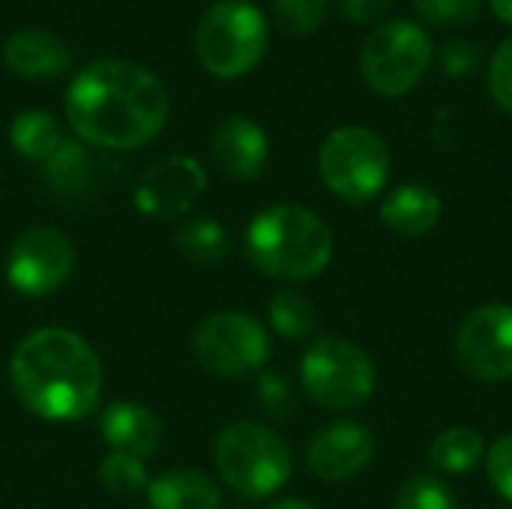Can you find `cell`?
Here are the masks:
<instances>
[{
    "instance_id": "6da1fadb",
    "label": "cell",
    "mask_w": 512,
    "mask_h": 509,
    "mask_svg": "<svg viewBox=\"0 0 512 509\" xmlns=\"http://www.w3.org/2000/svg\"><path fill=\"white\" fill-rule=\"evenodd\" d=\"M72 132L102 150H138L168 123L165 84L141 63L102 57L75 72L63 96Z\"/></svg>"
},
{
    "instance_id": "7a4b0ae2",
    "label": "cell",
    "mask_w": 512,
    "mask_h": 509,
    "mask_svg": "<svg viewBox=\"0 0 512 509\" xmlns=\"http://www.w3.org/2000/svg\"><path fill=\"white\" fill-rule=\"evenodd\" d=\"M9 384L33 417L78 423L99 408L102 363L84 336L66 327H42L15 345Z\"/></svg>"
},
{
    "instance_id": "3957f363",
    "label": "cell",
    "mask_w": 512,
    "mask_h": 509,
    "mask_svg": "<svg viewBox=\"0 0 512 509\" xmlns=\"http://www.w3.org/2000/svg\"><path fill=\"white\" fill-rule=\"evenodd\" d=\"M249 261L282 282H306L327 270L333 234L327 222L300 204H273L246 228Z\"/></svg>"
},
{
    "instance_id": "277c9868",
    "label": "cell",
    "mask_w": 512,
    "mask_h": 509,
    "mask_svg": "<svg viewBox=\"0 0 512 509\" xmlns=\"http://www.w3.org/2000/svg\"><path fill=\"white\" fill-rule=\"evenodd\" d=\"M213 453L222 480L252 501L276 495L294 471V456L282 435L249 420L225 426Z\"/></svg>"
},
{
    "instance_id": "5b68a950",
    "label": "cell",
    "mask_w": 512,
    "mask_h": 509,
    "mask_svg": "<svg viewBox=\"0 0 512 509\" xmlns=\"http://www.w3.org/2000/svg\"><path fill=\"white\" fill-rule=\"evenodd\" d=\"M267 18L249 0L213 3L195 30V51L201 66L216 78H243L267 54Z\"/></svg>"
},
{
    "instance_id": "8992f818",
    "label": "cell",
    "mask_w": 512,
    "mask_h": 509,
    "mask_svg": "<svg viewBox=\"0 0 512 509\" xmlns=\"http://www.w3.org/2000/svg\"><path fill=\"white\" fill-rule=\"evenodd\" d=\"M435 45L429 33L408 21H381L360 48V75L366 87L378 96L399 99L408 96L432 69Z\"/></svg>"
},
{
    "instance_id": "52a82bcc",
    "label": "cell",
    "mask_w": 512,
    "mask_h": 509,
    "mask_svg": "<svg viewBox=\"0 0 512 509\" xmlns=\"http://www.w3.org/2000/svg\"><path fill=\"white\" fill-rule=\"evenodd\" d=\"M390 165L387 141L366 126H339L318 150L324 186L348 204H369L378 198L390 180Z\"/></svg>"
},
{
    "instance_id": "ba28073f",
    "label": "cell",
    "mask_w": 512,
    "mask_h": 509,
    "mask_svg": "<svg viewBox=\"0 0 512 509\" xmlns=\"http://www.w3.org/2000/svg\"><path fill=\"white\" fill-rule=\"evenodd\" d=\"M300 381L315 405L327 411H351L375 393L378 372L363 348L336 336H324L306 348Z\"/></svg>"
},
{
    "instance_id": "9c48e42d",
    "label": "cell",
    "mask_w": 512,
    "mask_h": 509,
    "mask_svg": "<svg viewBox=\"0 0 512 509\" xmlns=\"http://www.w3.org/2000/svg\"><path fill=\"white\" fill-rule=\"evenodd\" d=\"M195 360L219 378H246L270 360V336L249 312L225 309L207 315L192 336Z\"/></svg>"
},
{
    "instance_id": "30bf717a",
    "label": "cell",
    "mask_w": 512,
    "mask_h": 509,
    "mask_svg": "<svg viewBox=\"0 0 512 509\" xmlns=\"http://www.w3.org/2000/svg\"><path fill=\"white\" fill-rule=\"evenodd\" d=\"M75 270L72 240L51 225L27 228L6 252V282L24 297H48L66 285Z\"/></svg>"
},
{
    "instance_id": "8fae6325",
    "label": "cell",
    "mask_w": 512,
    "mask_h": 509,
    "mask_svg": "<svg viewBox=\"0 0 512 509\" xmlns=\"http://www.w3.org/2000/svg\"><path fill=\"white\" fill-rule=\"evenodd\" d=\"M456 360L477 381H510L512 306L489 303L474 309L456 333Z\"/></svg>"
},
{
    "instance_id": "7c38bea8",
    "label": "cell",
    "mask_w": 512,
    "mask_h": 509,
    "mask_svg": "<svg viewBox=\"0 0 512 509\" xmlns=\"http://www.w3.org/2000/svg\"><path fill=\"white\" fill-rule=\"evenodd\" d=\"M207 189V171L192 156H168L156 162L135 186V207L159 222L180 219Z\"/></svg>"
},
{
    "instance_id": "4fadbf2b",
    "label": "cell",
    "mask_w": 512,
    "mask_h": 509,
    "mask_svg": "<svg viewBox=\"0 0 512 509\" xmlns=\"http://www.w3.org/2000/svg\"><path fill=\"white\" fill-rule=\"evenodd\" d=\"M375 459V438L363 423L339 420L315 432L306 447L309 471L324 483H348Z\"/></svg>"
},
{
    "instance_id": "5bb4252c",
    "label": "cell",
    "mask_w": 512,
    "mask_h": 509,
    "mask_svg": "<svg viewBox=\"0 0 512 509\" xmlns=\"http://www.w3.org/2000/svg\"><path fill=\"white\" fill-rule=\"evenodd\" d=\"M210 153L216 168L231 180H255L267 168L270 141L267 132L243 114L225 117L210 138Z\"/></svg>"
},
{
    "instance_id": "9a60e30c",
    "label": "cell",
    "mask_w": 512,
    "mask_h": 509,
    "mask_svg": "<svg viewBox=\"0 0 512 509\" xmlns=\"http://www.w3.org/2000/svg\"><path fill=\"white\" fill-rule=\"evenodd\" d=\"M3 66L18 78H57L72 66V51L51 30H15L0 48Z\"/></svg>"
},
{
    "instance_id": "2e32d148",
    "label": "cell",
    "mask_w": 512,
    "mask_h": 509,
    "mask_svg": "<svg viewBox=\"0 0 512 509\" xmlns=\"http://www.w3.org/2000/svg\"><path fill=\"white\" fill-rule=\"evenodd\" d=\"M99 432L111 453H126L135 459H147L159 450L162 423L159 417L138 402H114L99 414Z\"/></svg>"
},
{
    "instance_id": "e0dca14e",
    "label": "cell",
    "mask_w": 512,
    "mask_h": 509,
    "mask_svg": "<svg viewBox=\"0 0 512 509\" xmlns=\"http://www.w3.org/2000/svg\"><path fill=\"white\" fill-rule=\"evenodd\" d=\"M444 216V201L435 189L423 183H405L393 189L381 204V222L402 234V237H420L429 234Z\"/></svg>"
},
{
    "instance_id": "ac0fdd59",
    "label": "cell",
    "mask_w": 512,
    "mask_h": 509,
    "mask_svg": "<svg viewBox=\"0 0 512 509\" xmlns=\"http://www.w3.org/2000/svg\"><path fill=\"white\" fill-rule=\"evenodd\" d=\"M147 504L150 509H219L222 492L207 474L180 468L150 480Z\"/></svg>"
},
{
    "instance_id": "d6986e66",
    "label": "cell",
    "mask_w": 512,
    "mask_h": 509,
    "mask_svg": "<svg viewBox=\"0 0 512 509\" xmlns=\"http://www.w3.org/2000/svg\"><path fill=\"white\" fill-rule=\"evenodd\" d=\"M63 132H60V123L48 114V111H39V108H30V111H21L15 114L12 126H9V144L18 156L30 159V162H48L57 147L63 144Z\"/></svg>"
},
{
    "instance_id": "ffe728a7",
    "label": "cell",
    "mask_w": 512,
    "mask_h": 509,
    "mask_svg": "<svg viewBox=\"0 0 512 509\" xmlns=\"http://www.w3.org/2000/svg\"><path fill=\"white\" fill-rule=\"evenodd\" d=\"M174 243L180 249V255L195 264V267H213L219 264L228 249H231V237L228 231L222 228V222H216L213 216H195V219H186L177 234H174Z\"/></svg>"
},
{
    "instance_id": "44dd1931",
    "label": "cell",
    "mask_w": 512,
    "mask_h": 509,
    "mask_svg": "<svg viewBox=\"0 0 512 509\" xmlns=\"http://www.w3.org/2000/svg\"><path fill=\"white\" fill-rule=\"evenodd\" d=\"M483 459H486V441L477 429L468 426H453L441 432L429 447V462L447 474L474 471Z\"/></svg>"
},
{
    "instance_id": "7402d4cb",
    "label": "cell",
    "mask_w": 512,
    "mask_h": 509,
    "mask_svg": "<svg viewBox=\"0 0 512 509\" xmlns=\"http://www.w3.org/2000/svg\"><path fill=\"white\" fill-rule=\"evenodd\" d=\"M267 318H270V327L288 342H303L315 330V306L300 291H279L270 300Z\"/></svg>"
},
{
    "instance_id": "603a6c76",
    "label": "cell",
    "mask_w": 512,
    "mask_h": 509,
    "mask_svg": "<svg viewBox=\"0 0 512 509\" xmlns=\"http://www.w3.org/2000/svg\"><path fill=\"white\" fill-rule=\"evenodd\" d=\"M45 177L60 195H81L90 183V156L78 141H63L45 162Z\"/></svg>"
},
{
    "instance_id": "cb8c5ba5",
    "label": "cell",
    "mask_w": 512,
    "mask_h": 509,
    "mask_svg": "<svg viewBox=\"0 0 512 509\" xmlns=\"http://www.w3.org/2000/svg\"><path fill=\"white\" fill-rule=\"evenodd\" d=\"M99 480L117 498H135V495L147 492V486H150L144 462L135 459V456H126V453L105 456L102 465H99Z\"/></svg>"
},
{
    "instance_id": "d4e9b609",
    "label": "cell",
    "mask_w": 512,
    "mask_h": 509,
    "mask_svg": "<svg viewBox=\"0 0 512 509\" xmlns=\"http://www.w3.org/2000/svg\"><path fill=\"white\" fill-rule=\"evenodd\" d=\"M330 0H273V18L288 36H312L327 18Z\"/></svg>"
},
{
    "instance_id": "484cf974",
    "label": "cell",
    "mask_w": 512,
    "mask_h": 509,
    "mask_svg": "<svg viewBox=\"0 0 512 509\" xmlns=\"http://www.w3.org/2000/svg\"><path fill=\"white\" fill-rule=\"evenodd\" d=\"M393 509H459L456 495L447 483H441L438 477H411L408 483H402Z\"/></svg>"
},
{
    "instance_id": "4316f807",
    "label": "cell",
    "mask_w": 512,
    "mask_h": 509,
    "mask_svg": "<svg viewBox=\"0 0 512 509\" xmlns=\"http://www.w3.org/2000/svg\"><path fill=\"white\" fill-rule=\"evenodd\" d=\"M420 18L438 27H468L480 18L483 0H414Z\"/></svg>"
},
{
    "instance_id": "83f0119b",
    "label": "cell",
    "mask_w": 512,
    "mask_h": 509,
    "mask_svg": "<svg viewBox=\"0 0 512 509\" xmlns=\"http://www.w3.org/2000/svg\"><path fill=\"white\" fill-rule=\"evenodd\" d=\"M486 81H489V96H492V102H495L501 111L512 114V36H507V39L498 45V51L492 54Z\"/></svg>"
},
{
    "instance_id": "f1b7e54d",
    "label": "cell",
    "mask_w": 512,
    "mask_h": 509,
    "mask_svg": "<svg viewBox=\"0 0 512 509\" xmlns=\"http://www.w3.org/2000/svg\"><path fill=\"white\" fill-rule=\"evenodd\" d=\"M255 399L270 417H288L294 411V405H297L294 390L282 375H261L258 387H255Z\"/></svg>"
},
{
    "instance_id": "f546056e",
    "label": "cell",
    "mask_w": 512,
    "mask_h": 509,
    "mask_svg": "<svg viewBox=\"0 0 512 509\" xmlns=\"http://www.w3.org/2000/svg\"><path fill=\"white\" fill-rule=\"evenodd\" d=\"M486 471L498 495L512 504V435H501L486 450Z\"/></svg>"
},
{
    "instance_id": "4dcf8cb0",
    "label": "cell",
    "mask_w": 512,
    "mask_h": 509,
    "mask_svg": "<svg viewBox=\"0 0 512 509\" xmlns=\"http://www.w3.org/2000/svg\"><path fill=\"white\" fill-rule=\"evenodd\" d=\"M477 63H480V48L474 42H468V39H450L438 51V66L450 78L471 75L477 69Z\"/></svg>"
},
{
    "instance_id": "1f68e13d",
    "label": "cell",
    "mask_w": 512,
    "mask_h": 509,
    "mask_svg": "<svg viewBox=\"0 0 512 509\" xmlns=\"http://www.w3.org/2000/svg\"><path fill=\"white\" fill-rule=\"evenodd\" d=\"M336 6L351 24H375L390 12L393 0H336Z\"/></svg>"
},
{
    "instance_id": "d6a6232c",
    "label": "cell",
    "mask_w": 512,
    "mask_h": 509,
    "mask_svg": "<svg viewBox=\"0 0 512 509\" xmlns=\"http://www.w3.org/2000/svg\"><path fill=\"white\" fill-rule=\"evenodd\" d=\"M489 6L498 15V21H504V24L512 27V0H489Z\"/></svg>"
},
{
    "instance_id": "836d02e7",
    "label": "cell",
    "mask_w": 512,
    "mask_h": 509,
    "mask_svg": "<svg viewBox=\"0 0 512 509\" xmlns=\"http://www.w3.org/2000/svg\"><path fill=\"white\" fill-rule=\"evenodd\" d=\"M267 509H315V507H312V504H306V501H300V498H285V501L270 504Z\"/></svg>"
}]
</instances>
